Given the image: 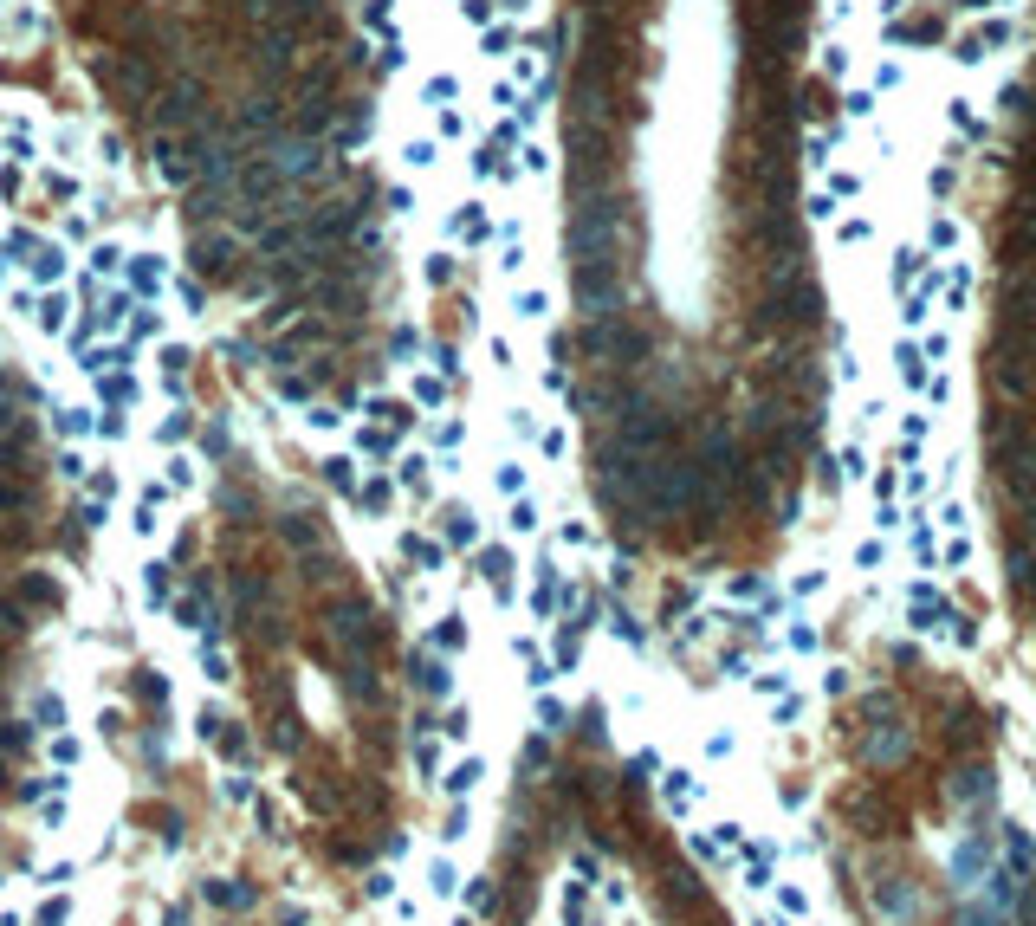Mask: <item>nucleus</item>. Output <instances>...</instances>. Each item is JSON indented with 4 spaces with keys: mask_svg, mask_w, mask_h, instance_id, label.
I'll return each mask as SVG.
<instances>
[{
    "mask_svg": "<svg viewBox=\"0 0 1036 926\" xmlns=\"http://www.w3.org/2000/svg\"><path fill=\"white\" fill-rule=\"evenodd\" d=\"M849 816L862 823V836H901V810H894L881 791H855L849 797Z\"/></svg>",
    "mask_w": 1036,
    "mask_h": 926,
    "instance_id": "obj_1",
    "label": "nucleus"
},
{
    "mask_svg": "<svg viewBox=\"0 0 1036 926\" xmlns=\"http://www.w3.org/2000/svg\"><path fill=\"white\" fill-rule=\"evenodd\" d=\"M661 894H667V914H693V907L706 901V881L693 875L687 862H667V881H661Z\"/></svg>",
    "mask_w": 1036,
    "mask_h": 926,
    "instance_id": "obj_2",
    "label": "nucleus"
},
{
    "mask_svg": "<svg viewBox=\"0 0 1036 926\" xmlns=\"http://www.w3.org/2000/svg\"><path fill=\"white\" fill-rule=\"evenodd\" d=\"M201 901H208V907H221V914H247V907L259 901V894L247 888V881H234V875H214L208 888H201Z\"/></svg>",
    "mask_w": 1036,
    "mask_h": 926,
    "instance_id": "obj_3",
    "label": "nucleus"
},
{
    "mask_svg": "<svg viewBox=\"0 0 1036 926\" xmlns=\"http://www.w3.org/2000/svg\"><path fill=\"white\" fill-rule=\"evenodd\" d=\"M952 797H959V803H972V810H985V803H991V771H985V765L959 771V778H952Z\"/></svg>",
    "mask_w": 1036,
    "mask_h": 926,
    "instance_id": "obj_4",
    "label": "nucleus"
},
{
    "mask_svg": "<svg viewBox=\"0 0 1036 926\" xmlns=\"http://www.w3.org/2000/svg\"><path fill=\"white\" fill-rule=\"evenodd\" d=\"M952 875H959V888H978V881H985V842H965V849L952 855Z\"/></svg>",
    "mask_w": 1036,
    "mask_h": 926,
    "instance_id": "obj_5",
    "label": "nucleus"
},
{
    "mask_svg": "<svg viewBox=\"0 0 1036 926\" xmlns=\"http://www.w3.org/2000/svg\"><path fill=\"white\" fill-rule=\"evenodd\" d=\"M875 894L894 907V914H920V894H913L907 881H894V875H881V881H875Z\"/></svg>",
    "mask_w": 1036,
    "mask_h": 926,
    "instance_id": "obj_6",
    "label": "nucleus"
},
{
    "mask_svg": "<svg viewBox=\"0 0 1036 926\" xmlns=\"http://www.w3.org/2000/svg\"><path fill=\"white\" fill-rule=\"evenodd\" d=\"M1004 855H1011V868L1036 875V842H1030V836H1017V829H1011V836H1004Z\"/></svg>",
    "mask_w": 1036,
    "mask_h": 926,
    "instance_id": "obj_7",
    "label": "nucleus"
},
{
    "mask_svg": "<svg viewBox=\"0 0 1036 926\" xmlns=\"http://www.w3.org/2000/svg\"><path fill=\"white\" fill-rule=\"evenodd\" d=\"M208 726H214V745H221L227 758H240V752H247V732H240V726H227V719H208Z\"/></svg>",
    "mask_w": 1036,
    "mask_h": 926,
    "instance_id": "obj_8",
    "label": "nucleus"
}]
</instances>
